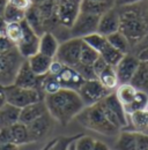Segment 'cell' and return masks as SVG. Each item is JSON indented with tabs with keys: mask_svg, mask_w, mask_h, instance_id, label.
Masks as SVG:
<instances>
[{
	"mask_svg": "<svg viewBox=\"0 0 148 150\" xmlns=\"http://www.w3.org/2000/svg\"><path fill=\"white\" fill-rule=\"evenodd\" d=\"M75 1H81V0H75Z\"/></svg>",
	"mask_w": 148,
	"mask_h": 150,
	"instance_id": "obj_53",
	"label": "cell"
},
{
	"mask_svg": "<svg viewBox=\"0 0 148 150\" xmlns=\"http://www.w3.org/2000/svg\"><path fill=\"white\" fill-rule=\"evenodd\" d=\"M130 120L132 126L135 128L137 132H142L148 129V110H141V111H135L129 114Z\"/></svg>",
	"mask_w": 148,
	"mask_h": 150,
	"instance_id": "obj_32",
	"label": "cell"
},
{
	"mask_svg": "<svg viewBox=\"0 0 148 150\" xmlns=\"http://www.w3.org/2000/svg\"><path fill=\"white\" fill-rule=\"evenodd\" d=\"M57 77L63 89H68L74 91H78L86 81L76 69L68 66H64L63 71L57 75Z\"/></svg>",
	"mask_w": 148,
	"mask_h": 150,
	"instance_id": "obj_15",
	"label": "cell"
},
{
	"mask_svg": "<svg viewBox=\"0 0 148 150\" xmlns=\"http://www.w3.org/2000/svg\"><path fill=\"white\" fill-rule=\"evenodd\" d=\"M8 134H9V139L11 142L16 144V146H24L30 143L29 142V135H28V129H27V125L22 124V122H16L15 125L11 126L7 128Z\"/></svg>",
	"mask_w": 148,
	"mask_h": 150,
	"instance_id": "obj_21",
	"label": "cell"
},
{
	"mask_svg": "<svg viewBox=\"0 0 148 150\" xmlns=\"http://www.w3.org/2000/svg\"><path fill=\"white\" fill-rule=\"evenodd\" d=\"M120 15V29L129 42H141L148 34V1L118 8Z\"/></svg>",
	"mask_w": 148,
	"mask_h": 150,
	"instance_id": "obj_2",
	"label": "cell"
},
{
	"mask_svg": "<svg viewBox=\"0 0 148 150\" xmlns=\"http://www.w3.org/2000/svg\"><path fill=\"white\" fill-rule=\"evenodd\" d=\"M95 140L88 135H81L75 142H74V149L75 150H92Z\"/></svg>",
	"mask_w": 148,
	"mask_h": 150,
	"instance_id": "obj_38",
	"label": "cell"
},
{
	"mask_svg": "<svg viewBox=\"0 0 148 150\" xmlns=\"http://www.w3.org/2000/svg\"><path fill=\"white\" fill-rule=\"evenodd\" d=\"M108 42L110 43L111 46H113L115 49H117L118 51H120L124 54H127L131 49V43L129 42V39L126 38V36L122 33V31H117L109 35L108 37Z\"/></svg>",
	"mask_w": 148,
	"mask_h": 150,
	"instance_id": "obj_27",
	"label": "cell"
},
{
	"mask_svg": "<svg viewBox=\"0 0 148 150\" xmlns=\"http://www.w3.org/2000/svg\"><path fill=\"white\" fill-rule=\"evenodd\" d=\"M26 18V12L18 9L16 7H14L13 5L11 4H7L6 8H5V12H4V15H2V19L6 23H9V22H22Z\"/></svg>",
	"mask_w": 148,
	"mask_h": 150,
	"instance_id": "obj_35",
	"label": "cell"
},
{
	"mask_svg": "<svg viewBox=\"0 0 148 150\" xmlns=\"http://www.w3.org/2000/svg\"><path fill=\"white\" fill-rule=\"evenodd\" d=\"M64 66H65V65H63L59 60H57V59L53 58V60H52V62H51V65H50V68H49V74L57 76V75L63 71Z\"/></svg>",
	"mask_w": 148,
	"mask_h": 150,
	"instance_id": "obj_42",
	"label": "cell"
},
{
	"mask_svg": "<svg viewBox=\"0 0 148 150\" xmlns=\"http://www.w3.org/2000/svg\"><path fill=\"white\" fill-rule=\"evenodd\" d=\"M51 128H52V117L48 112L27 125L29 142L34 143L37 141H41L50 133Z\"/></svg>",
	"mask_w": 148,
	"mask_h": 150,
	"instance_id": "obj_11",
	"label": "cell"
},
{
	"mask_svg": "<svg viewBox=\"0 0 148 150\" xmlns=\"http://www.w3.org/2000/svg\"><path fill=\"white\" fill-rule=\"evenodd\" d=\"M82 134H78L73 136H60L57 137L55 140V143L52 144V147L50 150H70V146L75 142Z\"/></svg>",
	"mask_w": 148,
	"mask_h": 150,
	"instance_id": "obj_37",
	"label": "cell"
},
{
	"mask_svg": "<svg viewBox=\"0 0 148 150\" xmlns=\"http://www.w3.org/2000/svg\"><path fill=\"white\" fill-rule=\"evenodd\" d=\"M137 91H138V89L134 86H132L131 83H120L116 88L115 95L118 98V100L123 104V106L126 108L133 102V99L137 95Z\"/></svg>",
	"mask_w": 148,
	"mask_h": 150,
	"instance_id": "obj_24",
	"label": "cell"
},
{
	"mask_svg": "<svg viewBox=\"0 0 148 150\" xmlns=\"http://www.w3.org/2000/svg\"><path fill=\"white\" fill-rule=\"evenodd\" d=\"M137 150H148V134L142 132H135Z\"/></svg>",
	"mask_w": 148,
	"mask_h": 150,
	"instance_id": "obj_39",
	"label": "cell"
},
{
	"mask_svg": "<svg viewBox=\"0 0 148 150\" xmlns=\"http://www.w3.org/2000/svg\"><path fill=\"white\" fill-rule=\"evenodd\" d=\"M45 113H48V109H46L45 102L44 100H39L37 103L30 104V105L21 109L18 121L24 124V125H28L31 121L36 120L37 118L44 115Z\"/></svg>",
	"mask_w": 148,
	"mask_h": 150,
	"instance_id": "obj_16",
	"label": "cell"
},
{
	"mask_svg": "<svg viewBox=\"0 0 148 150\" xmlns=\"http://www.w3.org/2000/svg\"><path fill=\"white\" fill-rule=\"evenodd\" d=\"M92 150H110V149H109V147H108L104 142H102V141H100V140H95Z\"/></svg>",
	"mask_w": 148,
	"mask_h": 150,
	"instance_id": "obj_45",
	"label": "cell"
},
{
	"mask_svg": "<svg viewBox=\"0 0 148 150\" xmlns=\"http://www.w3.org/2000/svg\"><path fill=\"white\" fill-rule=\"evenodd\" d=\"M108 66H109V65L105 62V60L100 56L98 57V59L92 64V69H94V72H95L96 76H98V75L101 74V73L108 67Z\"/></svg>",
	"mask_w": 148,
	"mask_h": 150,
	"instance_id": "obj_41",
	"label": "cell"
},
{
	"mask_svg": "<svg viewBox=\"0 0 148 150\" xmlns=\"http://www.w3.org/2000/svg\"><path fill=\"white\" fill-rule=\"evenodd\" d=\"M141 110H148V94L144 90H138L133 102L125 108V111L129 115L132 112Z\"/></svg>",
	"mask_w": 148,
	"mask_h": 150,
	"instance_id": "obj_31",
	"label": "cell"
},
{
	"mask_svg": "<svg viewBox=\"0 0 148 150\" xmlns=\"http://www.w3.org/2000/svg\"><path fill=\"white\" fill-rule=\"evenodd\" d=\"M142 40H145V42L147 43V46H148V34L146 35V36H145V37H144V39H142Z\"/></svg>",
	"mask_w": 148,
	"mask_h": 150,
	"instance_id": "obj_52",
	"label": "cell"
},
{
	"mask_svg": "<svg viewBox=\"0 0 148 150\" xmlns=\"http://www.w3.org/2000/svg\"><path fill=\"white\" fill-rule=\"evenodd\" d=\"M100 56L105 60V62H107L109 66L116 67V66L118 65V62L123 59V57L125 56V54L122 53L120 51H118L117 49H115L113 46H111L110 43L108 42V44L105 45V47L101 51Z\"/></svg>",
	"mask_w": 148,
	"mask_h": 150,
	"instance_id": "obj_33",
	"label": "cell"
},
{
	"mask_svg": "<svg viewBox=\"0 0 148 150\" xmlns=\"http://www.w3.org/2000/svg\"><path fill=\"white\" fill-rule=\"evenodd\" d=\"M97 80L110 91H115L116 88L119 86V81L117 77V73L115 67L108 66L101 74L97 76Z\"/></svg>",
	"mask_w": 148,
	"mask_h": 150,
	"instance_id": "obj_26",
	"label": "cell"
},
{
	"mask_svg": "<svg viewBox=\"0 0 148 150\" xmlns=\"http://www.w3.org/2000/svg\"><path fill=\"white\" fill-rule=\"evenodd\" d=\"M81 1H92V2H109L113 0H81Z\"/></svg>",
	"mask_w": 148,
	"mask_h": 150,
	"instance_id": "obj_51",
	"label": "cell"
},
{
	"mask_svg": "<svg viewBox=\"0 0 148 150\" xmlns=\"http://www.w3.org/2000/svg\"><path fill=\"white\" fill-rule=\"evenodd\" d=\"M98 52L95 51L92 47L89 45H87L85 42L82 43V47H81V54H80V62L83 65H88L92 66V64L98 59Z\"/></svg>",
	"mask_w": 148,
	"mask_h": 150,
	"instance_id": "obj_36",
	"label": "cell"
},
{
	"mask_svg": "<svg viewBox=\"0 0 148 150\" xmlns=\"http://www.w3.org/2000/svg\"><path fill=\"white\" fill-rule=\"evenodd\" d=\"M141 1H144V0H113V5L116 8H123V7H127V6L139 4Z\"/></svg>",
	"mask_w": 148,
	"mask_h": 150,
	"instance_id": "obj_43",
	"label": "cell"
},
{
	"mask_svg": "<svg viewBox=\"0 0 148 150\" xmlns=\"http://www.w3.org/2000/svg\"><path fill=\"white\" fill-rule=\"evenodd\" d=\"M26 22L30 25V28L36 33L38 36L43 35L45 33V27H44V21L41 16L39 9L37 6H31L27 12H26Z\"/></svg>",
	"mask_w": 148,
	"mask_h": 150,
	"instance_id": "obj_22",
	"label": "cell"
},
{
	"mask_svg": "<svg viewBox=\"0 0 148 150\" xmlns=\"http://www.w3.org/2000/svg\"><path fill=\"white\" fill-rule=\"evenodd\" d=\"M132 86H134L138 90L147 91L148 89V62L140 61V65L133 76V79L130 82Z\"/></svg>",
	"mask_w": 148,
	"mask_h": 150,
	"instance_id": "obj_25",
	"label": "cell"
},
{
	"mask_svg": "<svg viewBox=\"0 0 148 150\" xmlns=\"http://www.w3.org/2000/svg\"><path fill=\"white\" fill-rule=\"evenodd\" d=\"M83 40L81 38H68L59 45L55 59L68 67H76L80 64V54Z\"/></svg>",
	"mask_w": 148,
	"mask_h": 150,
	"instance_id": "obj_6",
	"label": "cell"
},
{
	"mask_svg": "<svg viewBox=\"0 0 148 150\" xmlns=\"http://www.w3.org/2000/svg\"><path fill=\"white\" fill-rule=\"evenodd\" d=\"M112 7H115L113 1H109V2L81 1V5H80V12L101 16L102 14H104L105 12H108V11L111 9Z\"/></svg>",
	"mask_w": 148,
	"mask_h": 150,
	"instance_id": "obj_23",
	"label": "cell"
},
{
	"mask_svg": "<svg viewBox=\"0 0 148 150\" xmlns=\"http://www.w3.org/2000/svg\"><path fill=\"white\" fill-rule=\"evenodd\" d=\"M120 29V15L119 11L116 7H112L108 12L102 14L98 21L97 33L108 37L109 35L119 31Z\"/></svg>",
	"mask_w": 148,
	"mask_h": 150,
	"instance_id": "obj_13",
	"label": "cell"
},
{
	"mask_svg": "<svg viewBox=\"0 0 148 150\" xmlns=\"http://www.w3.org/2000/svg\"><path fill=\"white\" fill-rule=\"evenodd\" d=\"M111 93L113 91L108 90L97 79L85 81V83L78 90V94L80 95L85 106H92L100 103Z\"/></svg>",
	"mask_w": 148,
	"mask_h": 150,
	"instance_id": "obj_7",
	"label": "cell"
},
{
	"mask_svg": "<svg viewBox=\"0 0 148 150\" xmlns=\"http://www.w3.org/2000/svg\"><path fill=\"white\" fill-rule=\"evenodd\" d=\"M41 82H42V76H37L31 68L29 67V64L27 61V59L24 60V62L22 64L18 75L15 77L14 84L18 87L22 88H30V89H37L39 91L41 90Z\"/></svg>",
	"mask_w": 148,
	"mask_h": 150,
	"instance_id": "obj_14",
	"label": "cell"
},
{
	"mask_svg": "<svg viewBox=\"0 0 148 150\" xmlns=\"http://www.w3.org/2000/svg\"><path fill=\"white\" fill-rule=\"evenodd\" d=\"M116 150H137L135 132H122L116 141Z\"/></svg>",
	"mask_w": 148,
	"mask_h": 150,
	"instance_id": "obj_30",
	"label": "cell"
},
{
	"mask_svg": "<svg viewBox=\"0 0 148 150\" xmlns=\"http://www.w3.org/2000/svg\"><path fill=\"white\" fill-rule=\"evenodd\" d=\"M24 60L16 46L0 51V86L8 87L14 84L15 77Z\"/></svg>",
	"mask_w": 148,
	"mask_h": 150,
	"instance_id": "obj_4",
	"label": "cell"
},
{
	"mask_svg": "<svg viewBox=\"0 0 148 150\" xmlns=\"http://www.w3.org/2000/svg\"><path fill=\"white\" fill-rule=\"evenodd\" d=\"M0 150H20V147L14 143H9L0 140Z\"/></svg>",
	"mask_w": 148,
	"mask_h": 150,
	"instance_id": "obj_44",
	"label": "cell"
},
{
	"mask_svg": "<svg viewBox=\"0 0 148 150\" xmlns=\"http://www.w3.org/2000/svg\"><path fill=\"white\" fill-rule=\"evenodd\" d=\"M5 35L7 39L13 44L18 45L23 37V27L22 22H9L5 25Z\"/></svg>",
	"mask_w": 148,
	"mask_h": 150,
	"instance_id": "obj_28",
	"label": "cell"
},
{
	"mask_svg": "<svg viewBox=\"0 0 148 150\" xmlns=\"http://www.w3.org/2000/svg\"><path fill=\"white\" fill-rule=\"evenodd\" d=\"M55 140H56V139H53V140H51V141H49V142L46 143V146H45V147H44V148H43L42 150H50V148L52 147V144L55 143Z\"/></svg>",
	"mask_w": 148,
	"mask_h": 150,
	"instance_id": "obj_50",
	"label": "cell"
},
{
	"mask_svg": "<svg viewBox=\"0 0 148 150\" xmlns=\"http://www.w3.org/2000/svg\"><path fill=\"white\" fill-rule=\"evenodd\" d=\"M44 102L49 114L60 125H68L86 106L78 91L60 89L58 93L46 95Z\"/></svg>",
	"mask_w": 148,
	"mask_h": 150,
	"instance_id": "obj_1",
	"label": "cell"
},
{
	"mask_svg": "<svg viewBox=\"0 0 148 150\" xmlns=\"http://www.w3.org/2000/svg\"><path fill=\"white\" fill-rule=\"evenodd\" d=\"M20 112H21V109L9 103H6L0 109V129L8 128L18 122Z\"/></svg>",
	"mask_w": 148,
	"mask_h": 150,
	"instance_id": "obj_20",
	"label": "cell"
},
{
	"mask_svg": "<svg viewBox=\"0 0 148 150\" xmlns=\"http://www.w3.org/2000/svg\"><path fill=\"white\" fill-rule=\"evenodd\" d=\"M98 15H92L88 13L80 12L76 20L74 21L73 25L68 29L70 30V38H82L97 33L98 28Z\"/></svg>",
	"mask_w": 148,
	"mask_h": 150,
	"instance_id": "obj_8",
	"label": "cell"
},
{
	"mask_svg": "<svg viewBox=\"0 0 148 150\" xmlns=\"http://www.w3.org/2000/svg\"><path fill=\"white\" fill-rule=\"evenodd\" d=\"M7 4H8V0H0V18H2Z\"/></svg>",
	"mask_w": 148,
	"mask_h": 150,
	"instance_id": "obj_48",
	"label": "cell"
},
{
	"mask_svg": "<svg viewBox=\"0 0 148 150\" xmlns=\"http://www.w3.org/2000/svg\"><path fill=\"white\" fill-rule=\"evenodd\" d=\"M22 27H23V37L16 45V49L24 59H28L29 57L34 56L38 52L39 36L30 28V25L26 22V20L22 21Z\"/></svg>",
	"mask_w": 148,
	"mask_h": 150,
	"instance_id": "obj_10",
	"label": "cell"
},
{
	"mask_svg": "<svg viewBox=\"0 0 148 150\" xmlns=\"http://www.w3.org/2000/svg\"><path fill=\"white\" fill-rule=\"evenodd\" d=\"M61 88L60 86V82L58 80V77L55 75L48 74L42 76V82H41V90L42 93L44 94V96L46 95H52L58 93Z\"/></svg>",
	"mask_w": 148,
	"mask_h": 150,
	"instance_id": "obj_29",
	"label": "cell"
},
{
	"mask_svg": "<svg viewBox=\"0 0 148 150\" xmlns=\"http://www.w3.org/2000/svg\"><path fill=\"white\" fill-rule=\"evenodd\" d=\"M59 42L56 35L51 31H45L43 35L39 36V45H38V52L50 58H55L58 49H59Z\"/></svg>",
	"mask_w": 148,
	"mask_h": 150,
	"instance_id": "obj_17",
	"label": "cell"
},
{
	"mask_svg": "<svg viewBox=\"0 0 148 150\" xmlns=\"http://www.w3.org/2000/svg\"><path fill=\"white\" fill-rule=\"evenodd\" d=\"M138 59L140 61H142V62H148V46H146L145 49L141 50V52L138 56Z\"/></svg>",
	"mask_w": 148,
	"mask_h": 150,
	"instance_id": "obj_46",
	"label": "cell"
},
{
	"mask_svg": "<svg viewBox=\"0 0 148 150\" xmlns=\"http://www.w3.org/2000/svg\"><path fill=\"white\" fill-rule=\"evenodd\" d=\"M80 5H81V1L57 0L56 16L58 20V23L70 29L80 13Z\"/></svg>",
	"mask_w": 148,
	"mask_h": 150,
	"instance_id": "obj_9",
	"label": "cell"
},
{
	"mask_svg": "<svg viewBox=\"0 0 148 150\" xmlns=\"http://www.w3.org/2000/svg\"><path fill=\"white\" fill-rule=\"evenodd\" d=\"M82 40L89 45L90 47H92L95 51L98 52V54L101 53V51L105 47V45L108 44V39L105 36L98 34V33H95V34H92V35H88L86 37L82 38Z\"/></svg>",
	"mask_w": 148,
	"mask_h": 150,
	"instance_id": "obj_34",
	"label": "cell"
},
{
	"mask_svg": "<svg viewBox=\"0 0 148 150\" xmlns=\"http://www.w3.org/2000/svg\"><path fill=\"white\" fill-rule=\"evenodd\" d=\"M52 60H53L52 58L44 56L39 52H37L36 54L29 57L27 59L29 67L37 76H44L49 73V68H50Z\"/></svg>",
	"mask_w": 148,
	"mask_h": 150,
	"instance_id": "obj_19",
	"label": "cell"
},
{
	"mask_svg": "<svg viewBox=\"0 0 148 150\" xmlns=\"http://www.w3.org/2000/svg\"><path fill=\"white\" fill-rule=\"evenodd\" d=\"M8 4L13 5L14 7H16V8L23 11V12H27L33 6L31 0H8Z\"/></svg>",
	"mask_w": 148,
	"mask_h": 150,
	"instance_id": "obj_40",
	"label": "cell"
},
{
	"mask_svg": "<svg viewBox=\"0 0 148 150\" xmlns=\"http://www.w3.org/2000/svg\"><path fill=\"white\" fill-rule=\"evenodd\" d=\"M34 6H42L44 4H48L50 1H57V0H31Z\"/></svg>",
	"mask_w": 148,
	"mask_h": 150,
	"instance_id": "obj_49",
	"label": "cell"
},
{
	"mask_svg": "<svg viewBox=\"0 0 148 150\" xmlns=\"http://www.w3.org/2000/svg\"><path fill=\"white\" fill-rule=\"evenodd\" d=\"M146 93H147V94H148V89H147V91H146Z\"/></svg>",
	"mask_w": 148,
	"mask_h": 150,
	"instance_id": "obj_54",
	"label": "cell"
},
{
	"mask_svg": "<svg viewBox=\"0 0 148 150\" xmlns=\"http://www.w3.org/2000/svg\"><path fill=\"white\" fill-rule=\"evenodd\" d=\"M103 103L107 105V108L110 110L111 112L117 117V119L119 120L122 127H126L127 124H129V115H127V113L125 111V108L123 106V104L116 97L115 91L111 93L110 95H108L103 99Z\"/></svg>",
	"mask_w": 148,
	"mask_h": 150,
	"instance_id": "obj_18",
	"label": "cell"
},
{
	"mask_svg": "<svg viewBox=\"0 0 148 150\" xmlns=\"http://www.w3.org/2000/svg\"><path fill=\"white\" fill-rule=\"evenodd\" d=\"M139 65H140V60L138 59V57L132 56L130 53L123 57V59L115 67L119 84L120 83H130L135 74Z\"/></svg>",
	"mask_w": 148,
	"mask_h": 150,
	"instance_id": "obj_12",
	"label": "cell"
},
{
	"mask_svg": "<svg viewBox=\"0 0 148 150\" xmlns=\"http://www.w3.org/2000/svg\"><path fill=\"white\" fill-rule=\"evenodd\" d=\"M7 103V99H6V93H5V87L0 86V109Z\"/></svg>",
	"mask_w": 148,
	"mask_h": 150,
	"instance_id": "obj_47",
	"label": "cell"
},
{
	"mask_svg": "<svg viewBox=\"0 0 148 150\" xmlns=\"http://www.w3.org/2000/svg\"><path fill=\"white\" fill-rule=\"evenodd\" d=\"M76 119L82 126L87 127L88 129H92L107 136H112L119 131L108 120L101 106V103H97L92 106H86L78 114Z\"/></svg>",
	"mask_w": 148,
	"mask_h": 150,
	"instance_id": "obj_3",
	"label": "cell"
},
{
	"mask_svg": "<svg viewBox=\"0 0 148 150\" xmlns=\"http://www.w3.org/2000/svg\"><path fill=\"white\" fill-rule=\"evenodd\" d=\"M7 103L16 106L18 109H23L30 104L37 103L39 100H44V94L37 89L22 88L15 84L5 87Z\"/></svg>",
	"mask_w": 148,
	"mask_h": 150,
	"instance_id": "obj_5",
	"label": "cell"
}]
</instances>
